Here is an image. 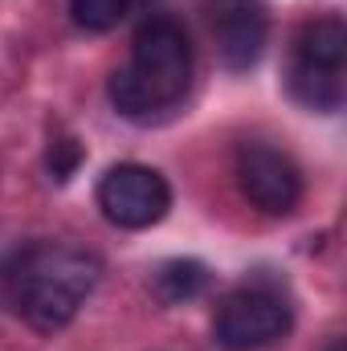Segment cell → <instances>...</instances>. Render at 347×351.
<instances>
[{
	"label": "cell",
	"instance_id": "cell-6",
	"mask_svg": "<svg viewBox=\"0 0 347 351\" xmlns=\"http://www.w3.org/2000/svg\"><path fill=\"white\" fill-rule=\"evenodd\" d=\"M208 33L225 70H254L270 41V12L261 0H204Z\"/></svg>",
	"mask_w": 347,
	"mask_h": 351
},
{
	"label": "cell",
	"instance_id": "cell-10",
	"mask_svg": "<svg viewBox=\"0 0 347 351\" xmlns=\"http://www.w3.org/2000/svg\"><path fill=\"white\" fill-rule=\"evenodd\" d=\"M45 164H49V172L53 180H70V176L78 172V164H82V143L78 139H53L49 143V156H45Z\"/></svg>",
	"mask_w": 347,
	"mask_h": 351
},
{
	"label": "cell",
	"instance_id": "cell-9",
	"mask_svg": "<svg viewBox=\"0 0 347 351\" xmlns=\"http://www.w3.org/2000/svg\"><path fill=\"white\" fill-rule=\"evenodd\" d=\"M70 12H74V21H78L82 29L106 33V29H115V25L123 21L127 0H70Z\"/></svg>",
	"mask_w": 347,
	"mask_h": 351
},
{
	"label": "cell",
	"instance_id": "cell-3",
	"mask_svg": "<svg viewBox=\"0 0 347 351\" xmlns=\"http://www.w3.org/2000/svg\"><path fill=\"white\" fill-rule=\"evenodd\" d=\"M290 331V306L265 286H241L217 302L213 339L221 351H261Z\"/></svg>",
	"mask_w": 347,
	"mask_h": 351
},
{
	"label": "cell",
	"instance_id": "cell-1",
	"mask_svg": "<svg viewBox=\"0 0 347 351\" xmlns=\"http://www.w3.org/2000/svg\"><path fill=\"white\" fill-rule=\"evenodd\" d=\"M192 86V41L172 16H152L131 41V62L110 74L106 98L123 119H152L172 110Z\"/></svg>",
	"mask_w": 347,
	"mask_h": 351
},
{
	"label": "cell",
	"instance_id": "cell-8",
	"mask_svg": "<svg viewBox=\"0 0 347 351\" xmlns=\"http://www.w3.org/2000/svg\"><path fill=\"white\" fill-rule=\"evenodd\" d=\"M208 286V265L196 258H172L152 274V294L164 306H184L192 298H200Z\"/></svg>",
	"mask_w": 347,
	"mask_h": 351
},
{
	"label": "cell",
	"instance_id": "cell-7",
	"mask_svg": "<svg viewBox=\"0 0 347 351\" xmlns=\"http://www.w3.org/2000/svg\"><path fill=\"white\" fill-rule=\"evenodd\" d=\"M290 66L298 70H323V74H347V25L339 16L307 21L294 37Z\"/></svg>",
	"mask_w": 347,
	"mask_h": 351
},
{
	"label": "cell",
	"instance_id": "cell-2",
	"mask_svg": "<svg viewBox=\"0 0 347 351\" xmlns=\"http://www.w3.org/2000/svg\"><path fill=\"white\" fill-rule=\"evenodd\" d=\"M98 274L102 262L78 245H33L12 269V311L33 331L53 335L78 315L82 298L98 286Z\"/></svg>",
	"mask_w": 347,
	"mask_h": 351
},
{
	"label": "cell",
	"instance_id": "cell-4",
	"mask_svg": "<svg viewBox=\"0 0 347 351\" xmlns=\"http://www.w3.org/2000/svg\"><path fill=\"white\" fill-rule=\"evenodd\" d=\"M98 208L119 229H152L168 217L172 188L147 164H115L98 180Z\"/></svg>",
	"mask_w": 347,
	"mask_h": 351
},
{
	"label": "cell",
	"instance_id": "cell-5",
	"mask_svg": "<svg viewBox=\"0 0 347 351\" xmlns=\"http://www.w3.org/2000/svg\"><path fill=\"white\" fill-rule=\"evenodd\" d=\"M237 188L254 208L270 217H290L302 200V172L282 147L241 143L237 147Z\"/></svg>",
	"mask_w": 347,
	"mask_h": 351
},
{
	"label": "cell",
	"instance_id": "cell-11",
	"mask_svg": "<svg viewBox=\"0 0 347 351\" xmlns=\"http://www.w3.org/2000/svg\"><path fill=\"white\" fill-rule=\"evenodd\" d=\"M327 351H344V343H339V339H335V343H331V348H327Z\"/></svg>",
	"mask_w": 347,
	"mask_h": 351
}]
</instances>
